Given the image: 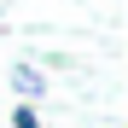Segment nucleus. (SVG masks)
Listing matches in <instances>:
<instances>
[{
    "label": "nucleus",
    "instance_id": "f03ea898",
    "mask_svg": "<svg viewBox=\"0 0 128 128\" xmlns=\"http://www.w3.org/2000/svg\"><path fill=\"white\" fill-rule=\"evenodd\" d=\"M12 128H41V116H35V105H18V111H12Z\"/></svg>",
    "mask_w": 128,
    "mask_h": 128
},
{
    "label": "nucleus",
    "instance_id": "f257e3e1",
    "mask_svg": "<svg viewBox=\"0 0 128 128\" xmlns=\"http://www.w3.org/2000/svg\"><path fill=\"white\" fill-rule=\"evenodd\" d=\"M12 88H18V99H41V93H47V76H41L35 70V64H18V70H12Z\"/></svg>",
    "mask_w": 128,
    "mask_h": 128
}]
</instances>
